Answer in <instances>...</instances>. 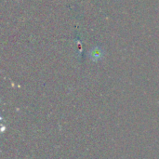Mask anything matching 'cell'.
I'll use <instances>...</instances> for the list:
<instances>
[{
    "instance_id": "6da1fadb",
    "label": "cell",
    "mask_w": 159,
    "mask_h": 159,
    "mask_svg": "<svg viewBox=\"0 0 159 159\" xmlns=\"http://www.w3.org/2000/svg\"><path fill=\"white\" fill-rule=\"evenodd\" d=\"M102 51L101 50L100 48H94L91 52H90V57L93 61H98L102 58Z\"/></svg>"
}]
</instances>
